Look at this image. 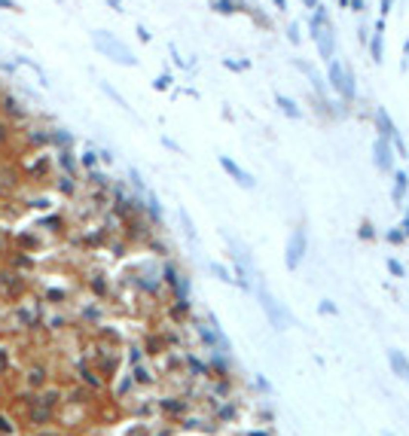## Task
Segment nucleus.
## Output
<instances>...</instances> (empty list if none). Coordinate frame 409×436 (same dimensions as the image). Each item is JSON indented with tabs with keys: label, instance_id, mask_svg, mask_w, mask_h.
I'll list each match as a JSON object with an SVG mask.
<instances>
[{
	"label": "nucleus",
	"instance_id": "5701e85b",
	"mask_svg": "<svg viewBox=\"0 0 409 436\" xmlns=\"http://www.w3.org/2000/svg\"><path fill=\"white\" fill-rule=\"evenodd\" d=\"M287 34H290V40H293V43H299V31H297V25H290V31H287Z\"/></svg>",
	"mask_w": 409,
	"mask_h": 436
},
{
	"label": "nucleus",
	"instance_id": "6e6552de",
	"mask_svg": "<svg viewBox=\"0 0 409 436\" xmlns=\"http://www.w3.org/2000/svg\"><path fill=\"white\" fill-rule=\"evenodd\" d=\"M388 360H391V369H394L397 375L409 378V360H406V357H403V354L397 351V348H391V351H388Z\"/></svg>",
	"mask_w": 409,
	"mask_h": 436
},
{
	"label": "nucleus",
	"instance_id": "1a4fd4ad",
	"mask_svg": "<svg viewBox=\"0 0 409 436\" xmlns=\"http://www.w3.org/2000/svg\"><path fill=\"white\" fill-rule=\"evenodd\" d=\"M0 290H3L6 296H16L21 290V281L16 278V274H0Z\"/></svg>",
	"mask_w": 409,
	"mask_h": 436
},
{
	"label": "nucleus",
	"instance_id": "f03ea898",
	"mask_svg": "<svg viewBox=\"0 0 409 436\" xmlns=\"http://www.w3.org/2000/svg\"><path fill=\"white\" fill-rule=\"evenodd\" d=\"M95 37V46H98V52H104V55H110L113 61H122V64H138V58H134V55L126 49V46H122L116 37H113V34H107V31H95L92 34Z\"/></svg>",
	"mask_w": 409,
	"mask_h": 436
},
{
	"label": "nucleus",
	"instance_id": "9d476101",
	"mask_svg": "<svg viewBox=\"0 0 409 436\" xmlns=\"http://www.w3.org/2000/svg\"><path fill=\"white\" fill-rule=\"evenodd\" d=\"M275 104H278V107H281L284 113H287L290 119H299V116H302V113H299V107L293 104V101H290L287 95H275Z\"/></svg>",
	"mask_w": 409,
	"mask_h": 436
},
{
	"label": "nucleus",
	"instance_id": "bb28decb",
	"mask_svg": "<svg viewBox=\"0 0 409 436\" xmlns=\"http://www.w3.org/2000/svg\"><path fill=\"white\" fill-rule=\"evenodd\" d=\"M391 9V0H382V13H388Z\"/></svg>",
	"mask_w": 409,
	"mask_h": 436
},
{
	"label": "nucleus",
	"instance_id": "dca6fc26",
	"mask_svg": "<svg viewBox=\"0 0 409 436\" xmlns=\"http://www.w3.org/2000/svg\"><path fill=\"white\" fill-rule=\"evenodd\" d=\"M388 241H391V244H400V241H403V232H400V229H391V232H388Z\"/></svg>",
	"mask_w": 409,
	"mask_h": 436
},
{
	"label": "nucleus",
	"instance_id": "39448f33",
	"mask_svg": "<svg viewBox=\"0 0 409 436\" xmlns=\"http://www.w3.org/2000/svg\"><path fill=\"white\" fill-rule=\"evenodd\" d=\"M302 256H305V232L297 229L287 241V269H297L302 262Z\"/></svg>",
	"mask_w": 409,
	"mask_h": 436
},
{
	"label": "nucleus",
	"instance_id": "f8f14e48",
	"mask_svg": "<svg viewBox=\"0 0 409 436\" xmlns=\"http://www.w3.org/2000/svg\"><path fill=\"white\" fill-rule=\"evenodd\" d=\"M376 122H379V128H382L385 134H394V125H391V119H388V113H385L382 107L376 110Z\"/></svg>",
	"mask_w": 409,
	"mask_h": 436
},
{
	"label": "nucleus",
	"instance_id": "393cba45",
	"mask_svg": "<svg viewBox=\"0 0 409 436\" xmlns=\"http://www.w3.org/2000/svg\"><path fill=\"white\" fill-rule=\"evenodd\" d=\"M6 137H9V131H6V125L0 122V144H6Z\"/></svg>",
	"mask_w": 409,
	"mask_h": 436
},
{
	"label": "nucleus",
	"instance_id": "f257e3e1",
	"mask_svg": "<svg viewBox=\"0 0 409 436\" xmlns=\"http://www.w3.org/2000/svg\"><path fill=\"white\" fill-rule=\"evenodd\" d=\"M327 6L317 3L315 6V16H312V37L317 43V52H321V58H333V31L327 25Z\"/></svg>",
	"mask_w": 409,
	"mask_h": 436
},
{
	"label": "nucleus",
	"instance_id": "ddd939ff",
	"mask_svg": "<svg viewBox=\"0 0 409 436\" xmlns=\"http://www.w3.org/2000/svg\"><path fill=\"white\" fill-rule=\"evenodd\" d=\"M49 415H52V412H49L46 406H34V409H31V421H34V424H43V421H49Z\"/></svg>",
	"mask_w": 409,
	"mask_h": 436
},
{
	"label": "nucleus",
	"instance_id": "c85d7f7f",
	"mask_svg": "<svg viewBox=\"0 0 409 436\" xmlns=\"http://www.w3.org/2000/svg\"><path fill=\"white\" fill-rule=\"evenodd\" d=\"M302 3H305V6H317V0H302Z\"/></svg>",
	"mask_w": 409,
	"mask_h": 436
},
{
	"label": "nucleus",
	"instance_id": "9b49d317",
	"mask_svg": "<svg viewBox=\"0 0 409 436\" xmlns=\"http://www.w3.org/2000/svg\"><path fill=\"white\" fill-rule=\"evenodd\" d=\"M382 21H379V25H376V37H372V58H376V61H382Z\"/></svg>",
	"mask_w": 409,
	"mask_h": 436
},
{
	"label": "nucleus",
	"instance_id": "b1692460",
	"mask_svg": "<svg viewBox=\"0 0 409 436\" xmlns=\"http://www.w3.org/2000/svg\"><path fill=\"white\" fill-rule=\"evenodd\" d=\"M16 266H19V269H31V266H34V262H31L28 256H25V259H16Z\"/></svg>",
	"mask_w": 409,
	"mask_h": 436
},
{
	"label": "nucleus",
	"instance_id": "aec40b11",
	"mask_svg": "<svg viewBox=\"0 0 409 436\" xmlns=\"http://www.w3.org/2000/svg\"><path fill=\"white\" fill-rule=\"evenodd\" d=\"M388 269H391V274H403V266H400L397 259H391V262H388Z\"/></svg>",
	"mask_w": 409,
	"mask_h": 436
},
{
	"label": "nucleus",
	"instance_id": "6ab92c4d",
	"mask_svg": "<svg viewBox=\"0 0 409 436\" xmlns=\"http://www.w3.org/2000/svg\"><path fill=\"white\" fill-rule=\"evenodd\" d=\"M321 311H324V314H336V305L324 299V302H321Z\"/></svg>",
	"mask_w": 409,
	"mask_h": 436
},
{
	"label": "nucleus",
	"instance_id": "2eb2a0df",
	"mask_svg": "<svg viewBox=\"0 0 409 436\" xmlns=\"http://www.w3.org/2000/svg\"><path fill=\"white\" fill-rule=\"evenodd\" d=\"M150 214H153V220H162V208H159V201L150 196Z\"/></svg>",
	"mask_w": 409,
	"mask_h": 436
},
{
	"label": "nucleus",
	"instance_id": "20e7f679",
	"mask_svg": "<svg viewBox=\"0 0 409 436\" xmlns=\"http://www.w3.org/2000/svg\"><path fill=\"white\" fill-rule=\"evenodd\" d=\"M257 296H260V302H263V308H266V314H269V320H272V327H278V329H284L290 324V317H287V311H284L281 305H275V299H272V296L263 290V287H260L257 290Z\"/></svg>",
	"mask_w": 409,
	"mask_h": 436
},
{
	"label": "nucleus",
	"instance_id": "a878e982",
	"mask_svg": "<svg viewBox=\"0 0 409 436\" xmlns=\"http://www.w3.org/2000/svg\"><path fill=\"white\" fill-rule=\"evenodd\" d=\"M6 369V351H0V372Z\"/></svg>",
	"mask_w": 409,
	"mask_h": 436
},
{
	"label": "nucleus",
	"instance_id": "0eeeda50",
	"mask_svg": "<svg viewBox=\"0 0 409 436\" xmlns=\"http://www.w3.org/2000/svg\"><path fill=\"white\" fill-rule=\"evenodd\" d=\"M220 165H223V171H226V174H229V177H235L238 183H242V186H247V189L254 186V177H251V174H244V171L238 168V165L232 162L229 156H220Z\"/></svg>",
	"mask_w": 409,
	"mask_h": 436
},
{
	"label": "nucleus",
	"instance_id": "423d86ee",
	"mask_svg": "<svg viewBox=\"0 0 409 436\" xmlns=\"http://www.w3.org/2000/svg\"><path fill=\"white\" fill-rule=\"evenodd\" d=\"M372 159H376V165L382 171H391L394 168V156H391V146L385 137H376V144H372Z\"/></svg>",
	"mask_w": 409,
	"mask_h": 436
},
{
	"label": "nucleus",
	"instance_id": "4468645a",
	"mask_svg": "<svg viewBox=\"0 0 409 436\" xmlns=\"http://www.w3.org/2000/svg\"><path fill=\"white\" fill-rule=\"evenodd\" d=\"M403 196H406V177L397 174V180H394V201H400Z\"/></svg>",
	"mask_w": 409,
	"mask_h": 436
},
{
	"label": "nucleus",
	"instance_id": "7ed1b4c3",
	"mask_svg": "<svg viewBox=\"0 0 409 436\" xmlns=\"http://www.w3.org/2000/svg\"><path fill=\"white\" fill-rule=\"evenodd\" d=\"M327 76H330V86H333L342 98H354V76H351V71H345V64L330 61V67H327Z\"/></svg>",
	"mask_w": 409,
	"mask_h": 436
},
{
	"label": "nucleus",
	"instance_id": "f3484780",
	"mask_svg": "<svg viewBox=\"0 0 409 436\" xmlns=\"http://www.w3.org/2000/svg\"><path fill=\"white\" fill-rule=\"evenodd\" d=\"M165 409L171 412V415H180V412H184V403H165Z\"/></svg>",
	"mask_w": 409,
	"mask_h": 436
},
{
	"label": "nucleus",
	"instance_id": "4be33fe9",
	"mask_svg": "<svg viewBox=\"0 0 409 436\" xmlns=\"http://www.w3.org/2000/svg\"><path fill=\"white\" fill-rule=\"evenodd\" d=\"M40 382H43V372H40V369H37V372H31V384H34V387H37Z\"/></svg>",
	"mask_w": 409,
	"mask_h": 436
},
{
	"label": "nucleus",
	"instance_id": "cd10ccee",
	"mask_svg": "<svg viewBox=\"0 0 409 436\" xmlns=\"http://www.w3.org/2000/svg\"><path fill=\"white\" fill-rule=\"evenodd\" d=\"M40 436H61V433H55V430H43Z\"/></svg>",
	"mask_w": 409,
	"mask_h": 436
},
{
	"label": "nucleus",
	"instance_id": "a211bd4d",
	"mask_svg": "<svg viewBox=\"0 0 409 436\" xmlns=\"http://www.w3.org/2000/svg\"><path fill=\"white\" fill-rule=\"evenodd\" d=\"M19 244H21V247H34L37 241H34V235H21V238H19Z\"/></svg>",
	"mask_w": 409,
	"mask_h": 436
},
{
	"label": "nucleus",
	"instance_id": "412c9836",
	"mask_svg": "<svg viewBox=\"0 0 409 436\" xmlns=\"http://www.w3.org/2000/svg\"><path fill=\"white\" fill-rule=\"evenodd\" d=\"M0 430H3L6 436H13V424H9L6 418H0Z\"/></svg>",
	"mask_w": 409,
	"mask_h": 436
}]
</instances>
